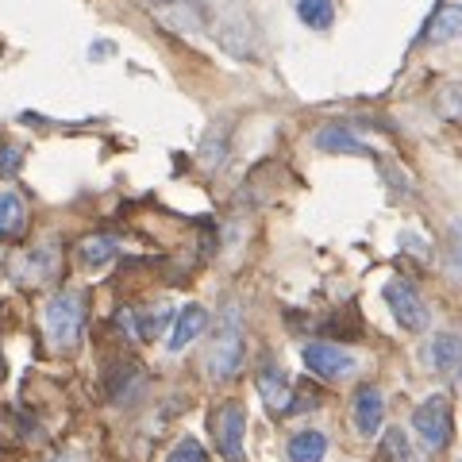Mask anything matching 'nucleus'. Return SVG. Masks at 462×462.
I'll return each instance as SVG.
<instances>
[{
  "label": "nucleus",
  "instance_id": "14",
  "mask_svg": "<svg viewBox=\"0 0 462 462\" xmlns=\"http://www.w3.org/2000/svg\"><path fill=\"white\" fill-rule=\"evenodd\" d=\"M158 16L166 20V27H181V32H197L205 23V8L193 5V0H162L158 5Z\"/></svg>",
  "mask_w": 462,
  "mask_h": 462
},
{
  "label": "nucleus",
  "instance_id": "22",
  "mask_svg": "<svg viewBox=\"0 0 462 462\" xmlns=\"http://www.w3.org/2000/svg\"><path fill=\"white\" fill-rule=\"evenodd\" d=\"M447 254H451V270L462 278V220H451L447 227Z\"/></svg>",
  "mask_w": 462,
  "mask_h": 462
},
{
  "label": "nucleus",
  "instance_id": "19",
  "mask_svg": "<svg viewBox=\"0 0 462 462\" xmlns=\"http://www.w3.org/2000/svg\"><path fill=\"white\" fill-rule=\"evenodd\" d=\"M436 116L447 124H462V81L443 85V89L436 93Z\"/></svg>",
  "mask_w": 462,
  "mask_h": 462
},
{
  "label": "nucleus",
  "instance_id": "17",
  "mask_svg": "<svg viewBox=\"0 0 462 462\" xmlns=\"http://www.w3.org/2000/svg\"><path fill=\"white\" fill-rule=\"evenodd\" d=\"M328 455V436L324 431H297L293 439H289V462H324Z\"/></svg>",
  "mask_w": 462,
  "mask_h": 462
},
{
  "label": "nucleus",
  "instance_id": "3",
  "mask_svg": "<svg viewBox=\"0 0 462 462\" xmlns=\"http://www.w3.org/2000/svg\"><path fill=\"white\" fill-rule=\"evenodd\" d=\"M58 273H62V247H58L54 239H42L35 247H27L16 263H12V278L27 289H42L58 282Z\"/></svg>",
  "mask_w": 462,
  "mask_h": 462
},
{
  "label": "nucleus",
  "instance_id": "13",
  "mask_svg": "<svg viewBox=\"0 0 462 462\" xmlns=\"http://www.w3.org/2000/svg\"><path fill=\"white\" fill-rule=\"evenodd\" d=\"M116 258H120V243L112 236H85L78 243V263L85 270H105L116 263Z\"/></svg>",
  "mask_w": 462,
  "mask_h": 462
},
{
  "label": "nucleus",
  "instance_id": "7",
  "mask_svg": "<svg viewBox=\"0 0 462 462\" xmlns=\"http://www.w3.org/2000/svg\"><path fill=\"white\" fill-rule=\"evenodd\" d=\"M300 358H305V366L324 382H339L346 374H355V355L336 343H305Z\"/></svg>",
  "mask_w": 462,
  "mask_h": 462
},
{
  "label": "nucleus",
  "instance_id": "5",
  "mask_svg": "<svg viewBox=\"0 0 462 462\" xmlns=\"http://www.w3.org/2000/svg\"><path fill=\"white\" fill-rule=\"evenodd\" d=\"M412 428H416V436H420V443L428 447V451H443V447L451 443V428H455L451 401H447L443 393H436V397H428L424 404H416Z\"/></svg>",
  "mask_w": 462,
  "mask_h": 462
},
{
  "label": "nucleus",
  "instance_id": "15",
  "mask_svg": "<svg viewBox=\"0 0 462 462\" xmlns=\"http://www.w3.org/2000/svg\"><path fill=\"white\" fill-rule=\"evenodd\" d=\"M316 147L328 151V154H366L363 139H358L355 132H346L343 124H328L316 132Z\"/></svg>",
  "mask_w": 462,
  "mask_h": 462
},
{
  "label": "nucleus",
  "instance_id": "20",
  "mask_svg": "<svg viewBox=\"0 0 462 462\" xmlns=\"http://www.w3.org/2000/svg\"><path fill=\"white\" fill-rule=\"evenodd\" d=\"M382 458H385V462H412L409 439H404V431H401V428L385 431V439H382Z\"/></svg>",
  "mask_w": 462,
  "mask_h": 462
},
{
  "label": "nucleus",
  "instance_id": "11",
  "mask_svg": "<svg viewBox=\"0 0 462 462\" xmlns=\"http://www.w3.org/2000/svg\"><path fill=\"white\" fill-rule=\"evenodd\" d=\"M431 366L443 378H462V336L458 331H439L431 339Z\"/></svg>",
  "mask_w": 462,
  "mask_h": 462
},
{
  "label": "nucleus",
  "instance_id": "10",
  "mask_svg": "<svg viewBox=\"0 0 462 462\" xmlns=\"http://www.w3.org/2000/svg\"><path fill=\"white\" fill-rule=\"evenodd\" d=\"M205 328H208V312L200 309V305H185L178 316H173L170 336H166V346H170V351H185V346H189Z\"/></svg>",
  "mask_w": 462,
  "mask_h": 462
},
{
  "label": "nucleus",
  "instance_id": "21",
  "mask_svg": "<svg viewBox=\"0 0 462 462\" xmlns=\"http://www.w3.org/2000/svg\"><path fill=\"white\" fill-rule=\"evenodd\" d=\"M166 462H208V455H205V447H200V439L185 436V439L170 451V458H166Z\"/></svg>",
  "mask_w": 462,
  "mask_h": 462
},
{
  "label": "nucleus",
  "instance_id": "23",
  "mask_svg": "<svg viewBox=\"0 0 462 462\" xmlns=\"http://www.w3.org/2000/svg\"><path fill=\"white\" fill-rule=\"evenodd\" d=\"M0 170H5V173L20 170V151L16 147H0Z\"/></svg>",
  "mask_w": 462,
  "mask_h": 462
},
{
  "label": "nucleus",
  "instance_id": "6",
  "mask_svg": "<svg viewBox=\"0 0 462 462\" xmlns=\"http://www.w3.org/2000/svg\"><path fill=\"white\" fill-rule=\"evenodd\" d=\"M243 431H247V412H243L239 401H224L220 409L212 412V436L216 447L227 462H243Z\"/></svg>",
  "mask_w": 462,
  "mask_h": 462
},
{
  "label": "nucleus",
  "instance_id": "8",
  "mask_svg": "<svg viewBox=\"0 0 462 462\" xmlns=\"http://www.w3.org/2000/svg\"><path fill=\"white\" fill-rule=\"evenodd\" d=\"M258 393H263L266 409L278 412V416H285L289 409H293V385H289L285 370L273 366V363H266L263 370H258Z\"/></svg>",
  "mask_w": 462,
  "mask_h": 462
},
{
  "label": "nucleus",
  "instance_id": "2",
  "mask_svg": "<svg viewBox=\"0 0 462 462\" xmlns=\"http://www.w3.org/2000/svg\"><path fill=\"white\" fill-rule=\"evenodd\" d=\"M85 331V297L78 289H62L47 300V339L54 351H74Z\"/></svg>",
  "mask_w": 462,
  "mask_h": 462
},
{
  "label": "nucleus",
  "instance_id": "24",
  "mask_svg": "<svg viewBox=\"0 0 462 462\" xmlns=\"http://www.w3.org/2000/svg\"><path fill=\"white\" fill-rule=\"evenodd\" d=\"M5 378H8V363H5V351H0V385H5Z\"/></svg>",
  "mask_w": 462,
  "mask_h": 462
},
{
  "label": "nucleus",
  "instance_id": "9",
  "mask_svg": "<svg viewBox=\"0 0 462 462\" xmlns=\"http://www.w3.org/2000/svg\"><path fill=\"white\" fill-rule=\"evenodd\" d=\"M382 420H385V401H382V389L374 385H363L355 397V428L358 436H378L382 431Z\"/></svg>",
  "mask_w": 462,
  "mask_h": 462
},
{
  "label": "nucleus",
  "instance_id": "12",
  "mask_svg": "<svg viewBox=\"0 0 462 462\" xmlns=\"http://www.w3.org/2000/svg\"><path fill=\"white\" fill-rule=\"evenodd\" d=\"M27 227V200L16 189L0 193V243H16Z\"/></svg>",
  "mask_w": 462,
  "mask_h": 462
},
{
  "label": "nucleus",
  "instance_id": "1",
  "mask_svg": "<svg viewBox=\"0 0 462 462\" xmlns=\"http://www.w3.org/2000/svg\"><path fill=\"white\" fill-rule=\"evenodd\" d=\"M247 358V339H243V320H239V309L227 305L220 324L212 331V343H208V374L216 382H231Z\"/></svg>",
  "mask_w": 462,
  "mask_h": 462
},
{
  "label": "nucleus",
  "instance_id": "25",
  "mask_svg": "<svg viewBox=\"0 0 462 462\" xmlns=\"http://www.w3.org/2000/svg\"><path fill=\"white\" fill-rule=\"evenodd\" d=\"M51 462H66V455H58V458H51Z\"/></svg>",
  "mask_w": 462,
  "mask_h": 462
},
{
  "label": "nucleus",
  "instance_id": "4",
  "mask_svg": "<svg viewBox=\"0 0 462 462\" xmlns=\"http://www.w3.org/2000/svg\"><path fill=\"white\" fill-rule=\"evenodd\" d=\"M385 305H389L393 320H397L404 331H412V336L428 331L431 312H428V300L420 297L416 282H409V278H389V282H385Z\"/></svg>",
  "mask_w": 462,
  "mask_h": 462
},
{
  "label": "nucleus",
  "instance_id": "16",
  "mask_svg": "<svg viewBox=\"0 0 462 462\" xmlns=\"http://www.w3.org/2000/svg\"><path fill=\"white\" fill-rule=\"evenodd\" d=\"M424 39L428 42H455V39H462V5L439 8L436 16H431V23H428Z\"/></svg>",
  "mask_w": 462,
  "mask_h": 462
},
{
  "label": "nucleus",
  "instance_id": "18",
  "mask_svg": "<svg viewBox=\"0 0 462 462\" xmlns=\"http://www.w3.org/2000/svg\"><path fill=\"white\" fill-rule=\"evenodd\" d=\"M297 20L312 32H328L336 23V5L331 0H297Z\"/></svg>",
  "mask_w": 462,
  "mask_h": 462
}]
</instances>
